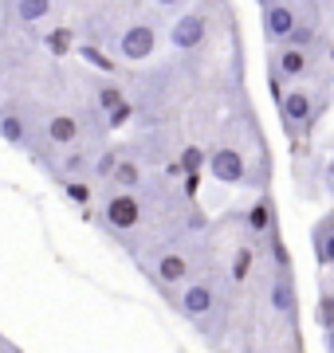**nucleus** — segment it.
Wrapping results in <instances>:
<instances>
[{"label": "nucleus", "mask_w": 334, "mask_h": 353, "mask_svg": "<svg viewBox=\"0 0 334 353\" xmlns=\"http://www.w3.org/2000/svg\"><path fill=\"white\" fill-rule=\"evenodd\" d=\"M154 4H161V8H177L181 0H154Z\"/></svg>", "instance_id": "cd10ccee"}, {"label": "nucleus", "mask_w": 334, "mask_h": 353, "mask_svg": "<svg viewBox=\"0 0 334 353\" xmlns=\"http://www.w3.org/2000/svg\"><path fill=\"white\" fill-rule=\"evenodd\" d=\"M326 90H307V87H295L287 90L279 99V122L283 130H287V138H303V134H311V126L319 122L322 114H326Z\"/></svg>", "instance_id": "f257e3e1"}, {"label": "nucleus", "mask_w": 334, "mask_h": 353, "mask_svg": "<svg viewBox=\"0 0 334 353\" xmlns=\"http://www.w3.org/2000/svg\"><path fill=\"white\" fill-rule=\"evenodd\" d=\"M83 138V130H79V118H71V114H52L48 118V141L52 145H75V141Z\"/></svg>", "instance_id": "ddd939ff"}, {"label": "nucleus", "mask_w": 334, "mask_h": 353, "mask_svg": "<svg viewBox=\"0 0 334 353\" xmlns=\"http://www.w3.org/2000/svg\"><path fill=\"white\" fill-rule=\"evenodd\" d=\"M271 71H279L283 79H307L311 75V48L275 43V51H271Z\"/></svg>", "instance_id": "1a4fd4ad"}, {"label": "nucleus", "mask_w": 334, "mask_h": 353, "mask_svg": "<svg viewBox=\"0 0 334 353\" xmlns=\"http://www.w3.org/2000/svg\"><path fill=\"white\" fill-rule=\"evenodd\" d=\"M157 51V28L154 24H130L122 28V36H118V55L130 59V63H141V59H150Z\"/></svg>", "instance_id": "423d86ee"}, {"label": "nucleus", "mask_w": 334, "mask_h": 353, "mask_svg": "<svg viewBox=\"0 0 334 353\" xmlns=\"http://www.w3.org/2000/svg\"><path fill=\"white\" fill-rule=\"evenodd\" d=\"M59 169H63L67 176H87V173H95V157H90L87 150H71Z\"/></svg>", "instance_id": "aec40b11"}, {"label": "nucleus", "mask_w": 334, "mask_h": 353, "mask_svg": "<svg viewBox=\"0 0 334 353\" xmlns=\"http://www.w3.org/2000/svg\"><path fill=\"white\" fill-rule=\"evenodd\" d=\"M79 55H83V59H87L90 67H99L103 75H115V63H110V59H106L103 51L95 48V43H79Z\"/></svg>", "instance_id": "5701e85b"}, {"label": "nucleus", "mask_w": 334, "mask_h": 353, "mask_svg": "<svg viewBox=\"0 0 334 353\" xmlns=\"http://www.w3.org/2000/svg\"><path fill=\"white\" fill-rule=\"evenodd\" d=\"M244 224H248V232H256V236H271V232H275V208H271V196L252 201V208L244 212Z\"/></svg>", "instance_id": "4468645a"}, {"label": "nucleus", "mask_w": 334, "mask_h": 353, "mask_svg": "<svg viewBox=\"0 0 334 353\" xmlns=\"http://www.w3.org/2000/svg\"><path fill=\"white\" fill-rule=\"evenodd\" d=\"M118 161H122V157H118L115 150H106L103 157L95 161V173H99V176H110V173H115V165H118Z\"/></svg>", "instance_id": "393cba45"}, {"label": "nucleus", "mask_w": 334, "mask_h": 353, "mask_svg": "<svg viewBox=\"0 0 334 353\" xmlns=\"http://www.w3.org/2000/svg\"><path fill=\"white\" fill-rule=\"evenodd\" d=\"M322 176H326V189L334 192V157H331V161H326V173H322Z\"/></svg>", "instance_id": "a878e982"}, {"label": "nucleus", "mask_w": 334, "mask_h": 353, "mask_svg": "<svg viewBox=\"0 0 334 353\" xmlns=\"http://www.w3.org/2000/svg\"><path fill=\"white\" fill-rule=\"evenodd\" d=\"M0 138L8 141V145H28V122L16 110L0 114Z\"/></svg>", "instance_id": "2eb2a0df"}, {"label": "nucleus", "mask_w": 334, "mask_h": 353, "mask_svg": "<svg viewBox=\"0 0 334 353\" xmlns=\"http://www.w3.org/2000/svg\"><path fill=\"white\" fill-rule=\"evenodd\" d=\"M110 185H115V189H138L141 185V165L122 157V161L115 165V173H110Z\"/></svg>", "instance_id": "a211bd4d"}, {"label": "nucleus", "mask_w": 334, "mask_h": 353, "mask_svg": "<svg viewBox=\"0 0 334 353\" xmlns=\"http://www.w3.org/2000/svg\"><path fill=\"white\" fill-rule=\"evenodd\" d=\"M264 4H271V0H259V8H264Z\"/></svg>", "instance_id": "c85d7f7f"}, {"label": "nucleus", "mask_w": 334, "mask_h": 353, "mask_svg": "<svg viewBox=\"0 0 334 353\" xmlns=\"http://www.w3.org/2000/svg\"><path fill=\"white\" fill-rule=\"evenodd\" d=\"M12 4H16V0H12Z\"/></svg>", "instance_id": "c756f323"}, {"label": "nucleus", "mask_w": 334, "mask_h": 353, "mask_svg": "<svg viewBox=\"0 0 334 353\" xmlns=\"http://www.w3.org/2000/svg\"><path fill=\"white\" fill-rule=\"evenodd\" d=\"M103 224L110 232H134L141 224V201L134 196V189H110V196L103 201Z\"/></svg>", "instance_id": "f03ea898"}, {"label": "nucleus", "mask_w": 334, "mask_h": 353, "mask_svg": "<svg viewBox=\"0 0 334 353\" xmlns=\"http://www.w3.org/2000/svg\"><path fill=\"white\" fill-rule=\"evenodd\" d=\"M208 176L220 185H248V157L236 145H217L208 153Z\"/></svg>", "instance_id": "39448f33"}, {"label": "nucleus", "mask_w": 334, "mask_h": 353, "mask_svg": "<svg viewBox=\"0 0 334 353\" xmlns=\"http://www.w3.org/2000/svg\"><path fill=\"white\" fill-rule=\"evenodd\" d=\"M43 48L52 51L55 59H59V55H71V51H79L75 32H71V28H52V32L43 36Z\"/></svg>", "instance_id": "f3484780"}, {"label": "nucleus", "mask_w": 334, "mask_h": 353, "mask_svg": "<svg viewBox=\"0 0 334 353\" xmlns=\"http://www.w3.org/2000/svg\"><path fill=\"white\" fill-rule=\"evenodd\" d=\"M63 192H67V201L71 204H90V185L83 181V176H67Z\"/></svg>", "instance_id": "b1692460"}, {"label": "nucleus", "mask_w": 334, "mask_h": 353, "mask_svg": "<svg viewBox=\"0 0 334 353\" xmlns=\"http://www.w3.org/2000/svg\"><path fill=\"white\" fill-rule=\"evenodd\" d=\"M315 322H319V330L334 326V287L331 283H322L319 287V299H315Z\"/></svg>", "instance_id": "6ab92c4d"}, {"label": "nucleus", "mask_w": 334, "mask_h": 353, "mask_svg": "<svg viewBox=\"0 0 334 353\" xmlns=\"http://www.w3.org/2000/svg\"><path fill=\"white\" fill-rule=\"evenodd\" d=\"M299 24H303V12H299L295 0H271V4H264V36H268V43H287L295 36Z\"/></svg>", "instance_id": "20e7f679"}, {"label": "nucleus", "mask_w": 334, "mask_h": 353, "mask_svg": "<svg viewBox=\"0 0 334 353\" xmlns=\"http://www.w3.org/2000/svg\"><path fill=\"white\" fill-rule=\"evenodd\" d=\"M322 345L334 353V326H331V330H322Z\"/></svg>", "instance_id": "bb28decb"}, {"label": "nucleus", "mask_w": 334, "mask_h": 353, "mask_svg": "<svg viewBox=\"0 0 334 353\" xmlns=\"http://www.w3.org/2000/svg\"><path fill=\"white\" fill-rule=\"evenodd\" d=\"M95 102H99V110H103V118H106V130H122L130 118H134L130 99L122 94V87H115V83H103L99 94H95Z\"/></svg>", "instance_id": "6e6552de"}, {"label": "nucleus", "mask_w": 334, "mask_h": 353, "mask_svg": "<svg viewBox=\"0 0 334 353\" xmlns=\"http://www.w3.org/2000/svg\"><path fill=\"white\" fill-rule=\"evenodd\" d=\"M48 12H52V0H16V16L24 24H39Z\"/></svg>", "instance_id": "4be33fe9"}, {"label": "nucleus", "mask_w": 334, "mask_h": 353, "mask_svg": "<svg viewBox=\"0 0 334 353\" xmlns=\"http://www.w3.org/2000/svg\"><path fill=\"white\" fill-rule=\"evenodd\" d=\"M208 36V20L205 12H181L177 20H173V28H169V43L177 51H193L201 48Z\"/></svg>", "instance_id": "0eeeda50"}, {"label": "nucleus", "mask_w": 334, "mask_h": 353, "mask_svg": "<svg viewBox=\"0 0 334 353\" xmlns=\"http://www.w3.org/2000/svg\"><path fill=\"white\" fill-rule=\"evenodd\" d=\"M193 275V259L185 252H166V255H157V263H154V279L161 283V287H181L185 279Z\"/></svg>", "instance_id": "9b49d317"}, {"label": "nucleus", "mask_w": 334, "mask_h": 353, "mask_svg": "<svg viewBox=\"0 0 334 353\" xmlns=\"http://www.w3.org/2000/svg\"><path fill=\"white\" fill-rule=\"evenodd\" d=\"M217 306H220V287L213 283V279L189 283V287L181 290V299H177V310L189 318V322H208Z\"/></svg>", "instance_id": "7ed1b4c3"}, {"label": "nucleus", "mask_w": 334, "mask_h": 353, "mask_svg": "<svg viewBox=\"0 0 334 353\" xmlns=\"http://www.w3.org/2000/svg\"><path fill=\"white\" fill-rule=\"evenodd\" d=\"M311 252L319 267H334V212H326L311 228Z\"/></svg>", "instance_id": "f8f14e48"}, {"label": "nucleus", "mask_w": 334, "mask_h": 353, "mask_svg": "<svg viewBox=\"0 0 334 353\" xmlns=\"http://www.w3.org/2000/svg\"><path fill=\"white\" fill-rule=\"evenodd\" d=\"M271 310L287 322H295L299 299H295V275L291 267H275V279H271Z\"/></svg>", "instance_id": "9d476101"}, {"label": "nucleus", "mask_w": 334, "mask_h": 353, "mask_svg": "<svg viewBox=\"0 0 334 353\" xmlns=\"http://www.w3.org/2000/svg\"><path fill=\"white\" fill-rule=\"evenodd\" d=\"M252 267H256V248H252V243H244V248H236V255H232V267H228L232 283H236V287H240V283H248V275H252Z\"/></svg>", "instance_id": "dca6fc26"}, {"label": "nucleus", "mask_w": 334, "mask_h": 353, "mask_svg": "<svg viewBox=\"0 0 334 353\" xmlns=\"http://www.w3.org/2000/svg\"><path fill=\"white\" fill-rule=\"evenodd\" d=\"M181 161V173H205L208 169V153L201 150V145H185V150L177 153Z\"/></svg>", "instance_id": "412c9836"}]
</instances>
